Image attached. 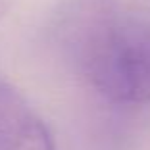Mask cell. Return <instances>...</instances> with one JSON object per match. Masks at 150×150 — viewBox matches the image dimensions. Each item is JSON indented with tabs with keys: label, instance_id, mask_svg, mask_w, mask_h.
I'll return each mask as SVG.
<instances>
[{
	"label": "cell",
	"instance_id": "cell-1",
	"mask_svg": "<svg viewBox=\"0 0 150 150\" xmlns=\"http://www.w3.org/2000/svg\"><path fill=\"white\" fill-rule=\"evenodd\" d=\"M58 29L71 66L93 91L117 104L150 102V18L114 0H79Z\"/></svg>",
	"mask_w": 150,
	"mask_h": 150
},
{
	"label": "cell",
	"instance_id": "cell-2",
	"mask_svg": "<svg viewBox=\"0 0 150 150\" xmlns=\"http://www.w3.org/2000/svg\"><path fill=\"white\" fill-rule=\"evenodd\" d=\"M0 150H56L48 127L21 93L0 77Z\"/></svg>",
	"mask_w": 150,
	"mask_h": 150
},
{
	"label": "cell",
	"instance_id": "cell-3",
	"mask_svg": "<svg viewBox=\"0 0 150 150\" xmlns=\"http://www.w3.org/2000/svg\"><path fill=\"white\" fill-rule=\"evenodd\" d=\"M133 8L141 13H150V0H131Z\"/></svg>",
	"mask_w": 150,
	"mask_h": 150
},
{
	"label": "cell",
	"instance_id": "cell-4",
	"mask_svg": "<svg viewBox=\"0 0 150 150\" xmlns=\"http://www.w3.org/2000/svg\"><path fill=\"white\" fill-rule=\"evenodd\" d=\"M10 10V0H0V19L4 18Z\"/></svg>",
	"mask_w": 150,
	"mask_h": 150
}]
</instances>
